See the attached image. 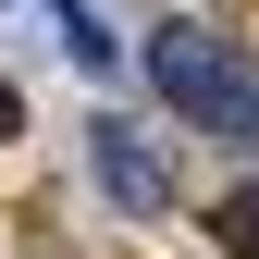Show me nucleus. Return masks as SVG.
I'll use <instances>...</instances> for the list:
<instances>
[{"mask_svg": "<svg viewBox=\"0 0 259 259\" xmlns=\"http://www.w3.org/2000/svg\"><path fill=\"white\" fill-rule=\"evenodd\" d=\"M148 74H160V111L259 148V74H247V50L210 37V25H160V37H148Z\"/></svg>", "mask_w": 259, "mask_h": 259, "instance_id": "obj_1", "label": "nucleus"}, {"mask_svg": "<svg viewBox=\"0 0 259 259\" xmlns=\"http://www.w3.org/2000/svg\"><path fill=\"white\" fill-rule=\"evenodd\" d=\"M87 160H99V185H111L123 210H160V198H173V173L148 160V136H136V123H87Z\"/></svg>", "mask_w": 259, "mask_h": 259, "instance_id": "obj_2", "label": "nucleus"}, {"mask_svg": "<svg viewBox=\"0 0 259 259\" xmlns=\"http://www.w3.org/2000/svg\"><path fill=\"white\" fill-rule=\"evenodd\" d=\"M50 25H62V50H74L87 74H123V50H111V25L87 13V0H50Z\"/></svg>", "mask_w": 259, "mask_h": 259, "instance_id": "obj_3", "label": "nucleus"}, {"mask_svg": "<svg viewBox=\"0 0 259 259\" xmlns=\"http://www.w3.org/2000/svg\"><path fill=\"white\" fill-rule=\"evenodd\" d=\"M210 235H222V259H259V185H235V198L210 210Z\"/></svg>", "mask_w": 259, "mask_h": 259, "instance_id": "obj_4", "label": "nucleus"}, {"mask_svg": "<svg viewBox=\"0 0 259 259\" xmlns=\"http://www.w3.org/2000/svg\"><path fill=\"white\" fill-rule=\"evenodd\" d=\"M13 123H25V99H13V87H0V136H13Z\"/></svg>", "mask_w": 259, "mask_h": 259, "instance_id": "obj_5", "label": "nucleus"}]
</instances>
